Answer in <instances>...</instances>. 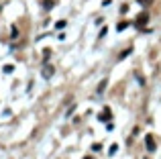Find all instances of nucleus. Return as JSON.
I'll return each instance as SVG.
<instances>
[{
  "instance_id": "obj_1",
  "label": "nucleus",
  "mask_w": 161,
  "mask_h": 159,
  "mask_svg": "<svg viewBox=\"0 0 161 159\" xmlns=\"http://www.w3.org/2000/svg\"><path fill=\"white\" fill-rule=\"evenodd\" d=\"M147 23H149V12H147V10H143L141 12V14H139L137 16V19H135V27H139V29H143V27H145V25Z\"/></svg>"
},
{
  "instance_id": "obj_2",
  "label": "nucleus",
  "mask_w": 161,
  "mask_h": 159,
  "mask_svg": "<svg viewBox=\"0 0 161 159\" xmlns=\"http://www.w3.org/2000/svg\"><path fill=\"white\" fill-rule=\"evenodd\" d=\"M145 145H147V151H149V153H153L155 149H157V143H155V137H153V135H147V137H145Z\"/></svg>"
},
{
  "instance_id": "obj_3",
  "label": "nucleus",
  "mask_w": 161,
  "mask_h": 159,
  "mask_svg": "<svg viewBox=\"0 0 161 159\" xmlns=\"http://www.w3.org/2000/svg\"><path fill=\"white\" fill-rule=\"evenodd\" d=\"M98 118H100V120H102V123H108V120H110V118H112V112H110V108H108V106H104V110H102V114H100V116H98Z\"/></svg>"
},
{
  "instance_id": "obj_4",
  "label": "nucleus",
  "mask_w": 161,
  "mask_h": 159,
  "mask_svg": "<svg viewBox=\"0 0 161 159\" xmlns=\"http://www.w3.org/2000/svg\"><path fill=\"white\" fill-rule=\"evenodd\" d=\"M55 6V0H43V8L45 10H49V8Z\"/></svg>"
},
{
  "instance_id": "obj_5",
  "label": "nucleus",
  "mask_w": 161,
  "mask_h": 159,
  "mask_svg": "<svg viewBox=\"0 0 161 159\" xmlns=\"http://www.w3.org/2000/svg\"><path fill=\"white\" fill-rule=\"evenodd\" d=\"M106 84H108V80H102V82H100V86H98V92H100V94L106 90Z\"/></svg>"
},
{
  "instance_id": "obj_6",
  "label": "nucleus",
  "mask_w": 161,
  "mask_h": 159,
  "mask_svg": "<svg viewBox=\"0 0 161 159\" xmlns=\"http://www.w3.org/2000/svg\"><path fill=\"white\" fill-rule=\"evenodd\" d=\"M43 76H45V78L53 76V68H49V65H45V72H43Z\"/></svg>"
},
{
  "instance_id": "obj_7",
  "label": "nucleus",
  "mask_w": 161,
  "mask_h": 159,
  "mask_svg": "<svg viewBox=\"0 0 161 159\" xmlns=\"http://www.w3.org/2000/svg\"><path fill=\"white\" fill-rule=\"evenodd\" d=\"M129 53H133V49H130V47H129V49H125V51L120 53V57H118V61H120V59H125V57L129 55Z\"/></svg>"
},
{
  "instance_id": "obj_8",
  "label": "nucleus",
  "mask_w": 161,
  "mask_h": 159,
  "mask_svg": "<svg viewBox=\"0 0 161 159\" xmlns=\"http://www.w3.org/2000/svg\"><path fill=\"white\" fill-rule=\"evenodd\" d=\"M126 27H129V23H118L116 25V31H125Z\"/></svg>"
},
{
  "instance_id": "obj_9",
  "label": "nucleus",
  "mask_w": 161,
  "mask_h": 159,
  "mask_svg": "<svg viewBox=\"0 0 161 159\" xmlns=\"http://www.w3.org/2000/svg\"><path fill=\"white\" fill-rule=\"evenodd\" d=\"M92 151H102V143H94L92 145Z\"/></svg>"
},
{
  "instance_id": "obj_10",
  "label": "nucleus",
  "mask_w": 161,
  "mask_h": 159,
  "mask_svg": "<svg viewBox=\"0 0 161 159\" xmlns=\"http://www.w3.org/2000/svg\"><path fill=\"white\" fill-rule=\"evenodd\" d=\"M116 151H118V145H116V143H114V145H112V147H110V151H108V155H114V153H116Z\"/></svg>"
},
{
  "instance_id": "obj_11",
  "label": "nucleus",
  "mask_w": 161,
  "mask_h": 159,
  "mask_svg": "<svg viewBox=\"0 0 161 159\" xmlns=\"http://www.w3.org/2000/svg\"><path fill=\"white\" fill-rule=\"evenodd\" d=\"M120 12H122V14H125V12H129V4H122V6H120Z\"/></svg>"
},
{
  "instance_id": "obj_12",
  "label": "nucleus",
  "mask_w": 161,
  "mask_h": 159,
  "mask_svg": "<svg viewBox=\"0 0 161 159\" xmlns=\"http://www.w3.org/2000/svg\"><path fill=\"white\" fill-rule=\"evenodd\" d=\"M12 69H14L12 65H4V72H6V74H12Z\"/></svg>"
},
{
  "instance_id": "obj_13",
  "label": "nucleus",
  "mask_w": 161,
  "mask_h": 159,
  "mask_svg": "<svg viewBox=\"0 0 161 159\" xmlns=\"http://www.w3.org/2000/svg\"><path fill=\"white\" fill-rule=\"evenodd\" d=\"M137 80H139V84H141V86H145V80H143L141 74H137Z\"/></svg>"
},
{
  "instance_id": "obj_14",
  "label": "nucleus",
  "mask_w": 161,
  "mask_h": 159,
  "mask_svg": "<svg viewBox=\"0 0 161 159\" xmlns=\"http://www.w3.org/2000/svg\"><path fill=\"white\" fill-rule=\"evenodd\" d=\"M55 27H57V29H63V27H65V20H59V23L55 25Z\"/></svg>"
},
{
  "instance_id": "obj_15",
  "label": "nucleus",
  "mask_w": 161,
  "mask_h": 159,
  "mask_svg": "<svg viewBox=\"0 0 161 159\" xmlns=\"http://www.w3.org/2000/svg\"><path fill=\"white\" fill-rule=\"evenodd\" d=\"M139 2H141L143 6H147V4H151V2H153V0H139Z\"/></svg>"
},
{
  "instance_id": "obj_16",
  "label": "nucleus",
  "mask_w": 161,
  "mask_h": 159,
  "mask_svg": "<svg viewBox=\"0 0 161 159\" xmlns=\"http://www.w3.org/2000/svg\"><path fill=\"white\" fill-rule=\"evenodd\" d=\"M84 159H94V157H84Z\"/></svg>"
},
{
  "instance_id": "obj_17",
  "label": "nucleus",
  "mask_w": 161,
  "mask_h": 159,
  "mask_svg": "<svg viewBox=\"0 0 161 159\" xmlns=\"http://www.w3.org/2000/svg\"><path fill=\"white\" fill-rule=\"evenodd\" d=\"M145 159H149V157H145Z\"/></svg>"
}]
</instances>
